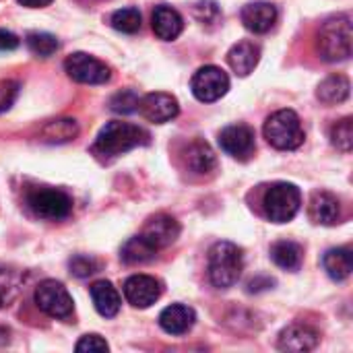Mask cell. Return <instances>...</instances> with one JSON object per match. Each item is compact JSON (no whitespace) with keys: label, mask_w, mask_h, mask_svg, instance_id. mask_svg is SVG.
Instances as JSON below:
<instances>
[{"label":"cell","mask_w":353,"mask_h":353,"mask_svg":"<svg viewBox=\"0 0 353 353\" xmlns=\"http://www.w3.org/2000/svg\"><path fill=\"white\" fill-rule=\"evenodd\" d=\"M271 259L277 267H281L285 271H298L302 267V261H304V250L300 244L283 240L271 248Z\"/></svg>","instance_id":"cell-25"},{"label":"cell","mask_w":353,"mask_h":353,"mask_svg":"<svg viewBox=\"0 0 353 353\" xmlns=\"http://www.w3.org/2000/svg\"><path fill=\"white\" fill-rule=\"evenodd\" d=\"M27 207L39 219L62 221L72 213V199L64 190L35 188L27 194Z\"/></svg>","instance_id":"cell-6"},{"label":"cell","mask_w":353,"mask_h":353,"mask_svg":"<svg viewBox=\"0 0 353 353\" xmlns=\"http://www.w3.org/2000/svg\"><path fill=\"white\" fill-rule=\"evenodd\" d=\"M350 91H352L350 79L343 77V74H333V77L325 79V81L319 85L316 97H319L325 105H337V103H343V101L350 97Z\"/></svg>","instance_id":"cell-24"},{"label":"cell","mask_w":353,"mask_h":353,"mask_svg":"<svg viewBox=\"0 0 353 353\" xmlns=\"http://www.w3.org/2000/svg\"><path fill=\"white\" fill-rule=\"evenodd\" d=\"M182 161H184L186 170L196 176H205V174L213 172L217 165V157H215L213 149L209 147V143H205L201 139H194L192 143H188L184 147Z\"/></svg>","instance_id":"cell-15"},{"label":"cell","mask_w":353,"mask_h":353,"mask_svg":"<svg viewBox=\"0 0 353 353\" xmlns=\"http://www.w3.org/2000/svg\"><path fill=\"white\" fill-rule=\"evenodd\" d=\"M219 145L228 155H232L240 161H246L254 155V149H256L254 130L246 124H232L221 130Z\"/></svg>","instance_id":"cell-10"},{"label":"cell","mask_w":353,"mask_h":353,"mask_svg":"<svg viewBox=\"0 0 353 353\" xmlns=\"http://www.w3.org/2000/svg\"><path fill=\"white\" fill-rule=\"evenodd\" d=\"M277 6L271 2H250L242 8V23L252 33H267L277 23Z\"/></svg>","instance_id":"cell-16"},{"label":"cell","mask_w":353,"mask_h":353,"mask_svg":"<svg viewBox=\"0 0 353 353\" xmlns=\"http://www.w3.org/2000/svg\"><path fill=\"white\" fill-rule=\"evenodd\" d=\"M192 12H194L196 21L203 23V25H215L221 19V10H219L217 2H213V0H201V2H196L194 8H192Z\"/></svg>","instance_id":"cell-31"},{"label":"cell","mask_w":353,"mask_h":353,"mask_svg":"<svg viewBox=\"0 0 353 353\" xmlns=\"http://www.w3.org/2000/svg\"><path fill=\"white\" fill-rule=\"evenodd\" d=\"M265 139L279 151L298 149L306 139L300 116L294 110H279L271 114L265 122Z\"/></svg>","instance_id":"cell-4"},{"label":"cell","mask_w":353,"mask_h":353,"mask_svg":"<svg viewBox=\"0 0 353 353\" xmlns=\"http://www.w3.org/2000/svg\"><path fill=\"white\" fill-rule=\"evenodd\" d=\"M310 219L319 225H335L341 219V203L331 192H314L308 205Z\"/></svg>","instance_id":"cell-18"},{"label":"cell","mask_w":353,"mask_h":353,"mask_svg":"<svg viewBox=\"0 0 353 353\" xmlns=\"http://www.w3.org/2000/svg\"><path fill=\"white\" fill-rule=\"evenodd\" d=\"M64 70L72 81L83 83V85H103L112 79L110 66L85 52L70 54L64 60Z\"/></svg>","instance_id":"cell-8"},{"label":"cell","mask_w":353,"mask_h":353,"mask_svg":"<svg viewBox=\"0 0 353 353\" xmlns=\"http://www.w3.org/2000/svg\"><path fill=\"white\" fill-rule=\"evenodd\" d=\"M139 103H141V97L132 89H122L110 99V108L116 114H134L139 110Z\"/></svg>","instance_id":"cell-30"},{"label":"cell","mask_w":353,"mask_h":353,"mask_svg":"<svg viewBox=\"0 0 353 353\" xmlns=\"http://www.w3.org/2000/svg\"><path fill=\"white\" fill-rule=\"evenodd\" d=\"M74 350L79 353H103L110 350V345L99 335H85V337H81V341L77 343Z\"/></svg>","instance_id":"cell-35"},{"label":"cell","mask_w":353,"mask_h":353,"mask_svg":"<svg viewBox=\"0 0 353 353\" xmlns=\"http://www.w3.org/2000/svg\"><path fill=\"white\" fill-rule=\"evenodd\" d=\"M331 143L343 151V153H350L353 147V120L347 116L343 120H339L333 128H331Z\"/></svg>","instance_id":"cell-29"},{"label":"cell","mask_w":353,"mask_h":353,"mask_svg":"<svg viewBox=\"0 0 353 353\" xmlns=\"http://www.w3.org/2000/svg\"><path fill=\"white\" fill-rule=\"evenodd\" d=\"M228 62L238 77H248L261 62V46L250 39H242L230 48Z\"/></svg>","instance_id":"cell-17"},{"label":"cell","mask_w":353,"mask_h":353,"mask_svg":"<svg viewBox=\"0 0 353 353\" xmlns=\"http://www.w3.org/2000/svg\"><path fill=\"white\" fill-rule=\"evenodd\" d=\"M300 207H302V192L296 184H290V182L271 184L263 196L265 215L273 223L292 221L298 215Z\"/></svg>","instance_id":"cell-5"},{"label":"cell","mask_w":353,"mask_h":353,"mask_svg":"<svg viewBox=\"0 0 353 353\" xmlns=\"http://www.w3.org/2000/svg\"><path fill=\"white\" fill-rule=\"evenodd\" d=\"M2 306H4V304H2V300H0V308H2Z\"/></svg>","instance_id":"cell-39"},{"label":"cell","mask_w":353,"mask_h":353,"mask_svg":"<svg viewBox=\"0 0 353 353\" xmlns=\"http://www.w3.org/2000/svg\"><path fill=\"white\" fill-rule=\"evenodd\" d=\"M163 285L151 275H132L124 281V298L134 308H149L161 298Z\"/></svg>","instance_id":"cell-11"},{"label":"cell","mask_w":353,"mask_h":353,"mask_svg":"<svg viewBox=\"0 0 353 353\" xmlns=\"http://www.w3.org/2000/svg\"><path fill=\"white\" fill-rule=\"evenodd\" d=\"M319 339H321V335L316 329H312L310 325H304V323H294L279 333L277 347L281 352L306 353L312 352L319 345Z\"/></svg>","instance_id":"cell-14"},{"label":"cell","mask_w":353,"mask_h":353,"mask_svg":"<svg viewBox=\"0 0 353 353\" xmlns=\"http://www.w3.org/2000/svg\"><path fill=\"white\" fill-rule=\"evenodd\" d=\"M139 110L149 122L165 124V122L174 120L180 114V103L172 93L155 91V93H149V95H145L141 99Z\"/></svg>","instance_id":"cell-13"},{"label":"cell","mask_w":353,"mask_h":353,"mask_svg":"<svg viewBox=\"0 0 353 353\" xmlns=\"http://www.w3.org/2000/svg\"><path fill=\"white\" fill-rule=\"evenodd\" d=\"M190 89L192 95L203 101V103H213L217 99H221L228 89H230V77L225 70H221L219 66H203L194 72L192 81H190Z\"/></svg>","instance_id":"cell-9"},{"label":"cell","mask_w":353,"mask_h":353,"mask_svg":"<svg viewBox=\"0 0 353 353\" xmlns=\"http://www.w3.org/2000/svg\"><path fill=\"white\" fill-rule=\"evenodd\" d=\"M147 143H149V132L145 128L130 124V122L114 120V122H108L99 130L91 151L99 159H114V157L124 155V153H128L137 147H143Z\"/></svg>","instance_id":"cell-1"},{"label":"cell","mask_w":353,"mask_h":353,"mask_svg":"<svg viewBox=\"0 0 353 353\" xmlns=\"http://www.w3.org/2000/svg\"><path fill=\"white\" fill-rule=\"evenodd\" d=\"M323 267L333 281H345L353 271L352 248H331L323 256Z\"/></svg>","instance_id":"cell-23"},{"label":"cell","mask_w":353,"mask_h":353,"mask_svg":"<svg viewBox=\"0 0 353 353\" xmlns=\"http://www.w3.org/2000/svg\"><path fill=\"white\" fill-rule=\"evenodd\" d=\"M8 343H10V331H8L6 327L0 325V347H4V345H8Z\"/></svg>","instance_id":"cell-38"},{"label":"cell","mask_w":353,"mask_h":353,"mask_svg":"<svg viewBox=\"0 0 353 353\" xmlns=\"http://www.w3.org/2000/svg\"><path fill=\"white\" fill-rule=\"evenodd\" d=\"M79 134V122L72 118H58L50 120L48 124L41 126L39 130V141L48 145H62L74 141Z\"/></svg>","instance_id":"cell-22"},{"label":"cell","mask_w":353,"mask_h":353,"mask_svg":"<svg viewBox=\"0 0 353 353\" xmlns=\"http://www.w3.org/2000/svg\"><path fill=\"white\" fill-rule=\"evenodd\" d=\"M19 89H21L19 81H12V79L0 81V114L12 108V103L19 97Z\"/></svg>","instance_id":"cell-33"},{"label":"cell","mask_w":353,"mask_h":353,"mask_svg":"<svg viewBox=\"0 0 353 353\" xmlns=\"http://www.w3.org/2000/svg\"><path fill=\"white\" fill-rule=\"evenodd\" d=\"M157 254V250L139 234L134 238H130L128 242H124L122 250H120V259L126 263V265H143V263H149L153 261Z\"/></svg>","instance_id":"cell-26"},{"label":"cell","mask_w":353,"mask_h":353,"mask_svg":"<svg viewBox=\"0 0 353 353\" xmlns=\"http://www.w3.org/2000/svg\"><path fill=\"white\" fill-rule=\"evenodd\" d=\"M244 269V254L232 242H217L209 250V279L217 290H230L238 283Z\"/></svg>","instance_id":"cell-2"},{"label":"cell","mask_w":353,"mask_h":353,"mask_svg":"<svg viewBox=\"0 0 353 353\" xmlns=\"http://www.w3.org/2000/svg\"><path fill=\"white\" fill-rule=\"evenodd\" d=\"M141 236L155 248V250H161V248H168L172 246L178 236H180V223L165 215V213H159V215H153L147 219V223L143 225V232Z\"/></svg>","instance_id":"cell-12"},{"label":"cell","mask_w":353,"mask_h":353,"mask_svg":"<svg viewBox=\"0 0 353 353\" xmlns=\"http://www.w3.org/2000/svg\"><path fill=\"white\" fill-rule=\"evenodd\" d=\"M68 267H70V273H72L74 277H79V279H85V277L97 273V263H95L91 256H83V254L70 259Z\"/></svg>","instance_id":"cell-34"},{"label":"cell","mask_w":353,"mask_h":353,"mask_svg":"<svg viewBox=\"0 0 353 353\" xmlns=\"http://www.w3.org/2000/svg\"><path fill=\"white\" fill-rule=\"evenodd\" d=\"M54 0H19V4L27 6V8H43L48 4H52Z\"/></svg>","instance_id":"cell-37"},{"label":"cell","mask_w":353,"mask_h":353,"mask_svg":"<svg viewBox=\"0 0 353 353\" xmlns=\"http://www.w3.org/2000/svg\"><path fill=\"white\" fill-rule=\"evenodd\" d=\"M19 48V37L6 29H0V52H10Z\"/></svg>","instance_id":"cell-36"},{"label":"cell","mask_w":353,"mask_h":353,"mask_svg":"<svg viewBox=\"0 0 353 353\" xmlns=\"http://www.w3.org/2000/svg\"><path fill=\"white\" fill-rule=\"evenodd\" d=\"M25 43H27V48H29L35 56H41V58L54 56V54L58 52V48H60L56 35L46 33V31H31V33H27Z\"/></svg>","instance_id":"cell-27"},{"label":"cell","mask_w":353,"mask_h":353,"mask_svg":"<svg viewBox=\"0 0 353 353\" xmlns=\"http://www.w3.org/2000/svg\"><path fill=\"white\" fill-rule=\"evenodd\" d=\"M91 300L95 310L105 319H112L120 312L122 298L110 281H95L91 285Z\"/></svg>","instance_id":"cell-21"},{"label":"cell","mask_w":353,"mask_h":353,"mask_svg":"<svg viewBox=\"0 0 353 353\" xmlns=\"http://www.w3.org/2000/svg\"><path fill=\"white\" fill-rule=\"evenodd\" d=\"M352 19L347 14L327 21L319 31V54L327 62H343L352 56Z\"/></svg>","instance_id":"cell-3"},{"label":"cell","mask_w":353,"mask_h":353,"mask_svg":"<svg viewBox=\"0 0 353 353\" xmlns=\"http://www.w3.org/2000/svg\"><path fill=\"white\" fill-rule=\"evenodd\" d=\"M196 314L184 304H172L159 314V327L170 335H184L194 327Z\"/></svg>","instance_id":"cell-20"},{"label":"cell","mask_w":353,"mask_h":353,"mask_svg":"<svg viewBox=\"0 0 353 353\" xmlns=\"http://www.w3.org/2000/svg\"><path fill=\"white\" fill-rule=\"evenodd\" d=\"M151 25H153V31H155V35L159 39L174 41L182 33V29H184V19H182V14L176 8L161 4V6H157L153 10Z\"/></svg>","instance_id":"cell-19"},{"label":"cell","mask_w":353,"mask_h":353,"mask_svg":"<svg viewBox=\"0 0 353 353\" xmlns=\"http://www.w3.org/2000/svg\"><path fill=\"white\" fill-rule=\"evenodd\" d=\"M35 306L48 314L50 319H58V321H70L72 312H74V304L72 298L68 294V290L54 279H46L35 288L33 294Z\"/></svg>","instance_id":"cell-7"},{"label":"cell","mask_w":353,"mask_h":353,"mask_svg":"<svg viewBox=\"0 0 353 353\" xmlns=\"http://www.w3.org/2000/svg\"><path fill=\"white\" fill-rule=\"evenodd\" d=\"M141 12L139 8H120L112 14V27L122 33H137L141 29Z\"/></svg>","instance_id":"cell-28"},{"label":"cell","mask_w":353,"mask_h":353,"mask_svg":"<svg viewBox=\"0 0 353 353\" xmlns=\"http://www.w3.org/2000/svg\"><path fill=\"white\" fill-rule=\"evenodd\" d=\"M19 294V277L12 271L0 269V300L2 304H8Z\"/></svg>","instance_id":"cell-32"}]
</instances>
